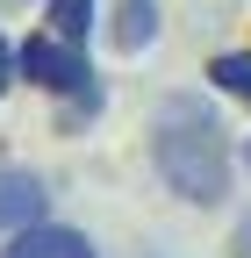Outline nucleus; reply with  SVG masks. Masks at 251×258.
<instances>
[{
	"mask_svg": "<svg viewBox=\"0 0 251 258\" xmlns=\"http://www.w3.org/2000/svg\"><path fill=\"white\" fill-rule=\"evenodd\" d=\"M230 258H251V215H244V230L230 237Z\"/></svg>",
	"mask_w": 251,
	"mask_h": 258,
	"instance_id": "1a4fd4ad",
	"label": "nucleus"
},
{
	"mask_svg": "<svg viewBox=\"0 0 251 258\" xmlns=\"http://www.w3.org/2000/svg\"><path fill=\"white\" fill-rule=\"evenodd\" d=\"M43 22L57 29V36L86 43V29H93V0H43Z\"/></svg>",
	"mask_w": 251,
	"mask_h": 258,
	"instance_id": "423d86ee",
	"label": "nucleus"
},
{
	"mask_svg": "<svg viewBox=\"0 0 251 258\" xmlns=\"http://www.w3.org/2000/svg\"><path fill=\"white\" fill-rule=\"evenodd\" d=\"M244 158H251V151H244Z\"/></svg>",
	"mask_w": 251,
	"mask_h": 258,
	"instance_id": "9d476101",
	"label": "nucleus"
},
{
	"mask_svg": "<svg viewBox=\"0 0 251 258\" xmlns=\"http://www.w3.org/2000/svg\"><path fill=\"white\" fill-rule=\"evenodd\" d=\"M151 165L194 208H215L230 194V129L201 93H165L151 108Z\"/></svg>",
	"mask_w": 251,
	"mask_h": 258,
	"instance_id": "f257e3e1",
	"label": "nucleus"
},
{
	"mask_svg": "<svg viewBox=\"0 0 251 258\" xmlns=\"http://www.w3.org/2000/svg\"><path fill=\"white\" fill-rule=\"evenodd\" d=\"M0 258H93V244L79 230H65V222H22V230H8V251Z\"/></svg>",
	"mask_w": 251,
	"mask_h": 258,
	"instance_id": "7ed1b4c3",
	"label": "nucleus"
},
{
	"mask_svg": "<svg viewBox=\"0 0 251 258\" xmlns=\"http://www.w3.org/2000/svg\"><path fill=\"white\" fill-rule=\"evenodd\" d=\"M15 64H22V79H29V86L57 93V101L72 93V115H65V122H86L93 108H101V86H93V64L79 57V43H72V36H57V29H43V36H29V43L15 50Z\"/></svg>",
	"mask_w": 251,
	"mask_h": 258,
	"instance_id": "f03ea898",
	"label": "nucleus"
},
{
	"mask_svg": "<svg viewBox=\"0 0 251 258\" xmlns=\"http://www.w3.org/2000/svg\"><path fill=\"white\" fill-rule=\"evenodd\" d=\"M15 79H22V64H15V43H8V36H0V93H8Z\"/></svg>",
	"mask_w": 251,
	"mask_h": 258,
	"instance_id": "6e6552de",
	"label": "nucleus"
},
{
	"mask_svg": "<svg viewBox=\"0 0 251 258\" xmlns=\"http://www.w3.org/2000/svg\"><path fill=\"white\" fill-rule=\"evenodd\" d=\"M208 79L223 86V93H237V101L251 108V50H223V57L208 64Z\"/></svg>",
	"mask_w": 251,
	"mask_h": 258,
	"instance_id": "0eeeda50",
	"label": "nucleus"
},
{
	"mask_svg": "<svg viewBox=\"0 0 251 258\" xmlns=\"http://www.w3.org/2000/svg\"><path fill=\"white\" fill-rule=\"evenodd\" d=\"M158 29H165L158 0H122V8L108 15V43H115L122 57H137V50H151V43H158Z\"/></svg>",
	"mask_w": 251,
	"mask_h": 258,
	"instance_id": "39448f33",
	"label": "nucleus"
},
{
	"mask_svg": "<svg viewBox=\"0 0 251 258\" xmlns=\"http://www.w3.org/2000/svg\"><path fill=\"white\" fill-rule=\"evenodd\" d=\"M43 201H50V186H43L36 172L0 165V237H8V230H22V222H36V215H43Z\"/></svg>",
	"mask_w": 251,
	"mask_h": 258,
	"instance_id": "20e7f679",
	"label": "nucleus"
}]
</instances>
